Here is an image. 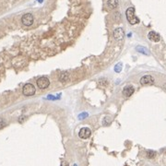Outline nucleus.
I'll use <instances>...</instances> for the list:
<instances>
[{
	"mask_svg": "<svg viewBox=\"0 0 166 166\" xmlns=\"http://www.w3.org/2000/svg\"><path fill=\"white\" fill-rule=\"evenodd\" d=\"M126 19H127L128 22L132 25L135 24H138L139 22V19L136 17L135 15V9L134 8H128L126 11Z\"/></svg>",
	"mask_w": 166,
	"mask_h": 166,
	"instance_id": "f257e3e1",
	"label": "nucleus"
},
{
	"mask_svg": "<svg viewBox=\"0 0 166 166\" xmlns=\"http://www.w3.org/2000/svg\"><path fill=\"white\" fill-rule=\"evenodd\" d=\"M22 92L25 96H32L35 93V87L31 83H27L23 86Z\"/></svg>",
	"mask_w": 166,
	"mask_h": 166,
	"instance_id": "f03ea898",
	"label": "nucleus"
},
{
	"mask_svg": "<svg viewBox=\"0 0 166 166\" xmlns=\"http://www.w3.org/2000/svg\"><path fill=\"white\" fill-rule=\"evenodd\" d=\"M33 16H32L31 13H27V14H24L21 18V22L22 24L25 26H31L33 23Z\"/></svg>",
	"mask_w": 166,
	"mask_h": 166,
	"instance_id": "7ed1b4c3",
	"label": "nucleus"
},
{
	"mask_svg": "<svg viewBox=\"0 0 166 166\" xmlns=\"http://www.w3.org/2000/svg\"><path fill=\"white\" fill-rule=\"evenodd\" d=\"M36 83H37V86H38L39 88L44 90V89H46L47 87L49 86L50 81H49V80L46 77H41V78H39L38 80H37Z\"/></svg>",
	"mask_w": 166,
	"mask_h": 166,
	"instance_id": "20e7f679",
	"label": "nucleus"
},
{
	"mask_svg": "<svg viewBox=\"0 0 166 166\" xmlns=\"http://www.w3.org/2000/svg\"><path fill=\"white\" fill-rule=\"evenodd\" d=\"M90 134H91V131L89 127H83L80 130V133H78V136H80V139H87L90 138Z\"/></svg>",
	"mask_w": 166,
	"mask_h": 166,
	"instance_id": "39448f33",
	"label": "nucleus"
},
{
	"mask_svg": "<svg viewBox=\"0 0 166 166\" xmlns=\"http://www.w3.org/2000/svg\"><path fill=\"white\" fill-rule=\"evenodd\" d=\"M141 85H149V84H153L154 83V78L149 75H146V76L142 77L139 80Z\"/></svg>",
	"mask_w": 166,
	"mask_h": 166,
	"instance_id": "423d86ee",
	"label": "nucleus"
},
{
	"mask_svg": "<svg viewBox=\"0 0 166 166\" xmlns=\"http://www.w3.org/2000/svg\"><path fill=\"white\" fill-rule=\"evenodd\" d=\"M124 35H125V33H124V31H123L122 28H117V29L114 30V37L116 40H117V41L122 40V39L124 38Z\"/></svg>",
	"mask_w": 166,
	"mask_h": 166,
	"instance_id": "0eeeda50",
	"label": "nucleus"
},
{
	"mask_svg": "<svg viewBox=\"0 0 166 166\" xmlns=\"http://www.w3.org/2000/svg\"><path fill=\"white\" fill-rule=\"evenodd\" d=\"M148 37H149V39L150 41H152V42H159V41H160V39H161L160 35H159V34H158L157 32H149V34H148Z\"/></svg>",
	"mask_w": 166,
	"mask_h": 166,
	"instance_id": "6e6552de",
	"label": "nucleus"
},
{
	"mask_svg": "<svg viewBox=\"0 0 166 166\" xmlns=\"http://www.w3.org/2000/svg\"><path fill=\"white\" fill-rule=\"evenodd\" d=\"M134 88L132 86H127L123 90V95L126 97H130L134 92Z\"/></svg>",
	"mask_w": 166,
	"mask_h": 166,
	"instance_id": "1a4fd4ad",
	"label": "nucleus"
},
{
	"mask_svg": "<svg viewBox=\"0 0 166 166\" xmlns=\"http://www.w3.org/2000/svg\"><path fill=\"white\" fill-rule=\"evenodd\" d=\"M107 5L111 9H116L118 6V0H108Z\"/></svg>",
	"mask_w": 166,
	"mask_h": 166,
	"instance_id": "9d476101",
	"label": "nucleus"
},
{
	"mask_svg": "<svg viewBox=\"0 0 166 166\" xmlns=\"http://www.w3.org/2000/svg\"><path fill=\"white\" fill-rule=\"evenodd\" d=\"M68 80V74L67 72H62L60 75H59V80L61 82H66Z\"/></svg>",
	"mask_w": 166,
	"mask_h": 166,
	"instance_id": "9b49d317",
	"label": "nucleus"
},
{
	"mask_svg": "<svg viewBox=\"0 0 166 166\" xmlns=\"http://www.w3.org/2000/svg\"><path fill=\"white\" fill-rule=\"evenodd\" d=\"M156 155V152L155 151H152V150H149V151H147V157L148 158H154Z\"/></svg>",
	"mask_w": 166,
	"mask_h": 166,
	"instance_id": "f8f14e48",
	"label": "nucleus"
},
{
	"mask_svg": "<svg viewBox=\"0 0 166 166\" xmlns=\"http://www.w3.org/2000/svg\"><path fill=\"white\" fill-rule=\"evenodd\" d=\"M5 126V122L3 121V119H0V128H2Z\"/></svg>",
	"mask_w": 166,
	"mask_h": 166,
	"instance_id": "ddd939ff",
	"label": "nucleus"
},
{
	"mask_svg": "<svg viewBox=\"0 0 166 166\" xmlns=\"http://www.w3.org/2000/svg\"><path fill=\"white\" fill-rule=\"evenodd\" d=\"M61 166H68V164H67V162H65V161H63L61 163Z\"/></svg>",
	"mask_w": 166,
	"mask_h": 166,
	"instance_id": "4468645a",
	"label": "nucleus"
}]
</instances>
